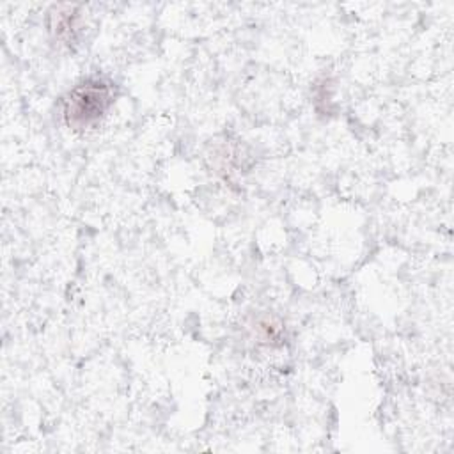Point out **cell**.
I'll use <instances>...</instances> for the list:
<instances>
[{
    "label": "cell",
    "instance_id": "cell-1",
    "mask_svg": "<svg viewBox=\"0 0 454 454\" xmlns=\"http://www.w3.org/2000/svg\"><path fill=\"white\" fill-rule=\"evenodd\" d=\"M114 83L103 76L78 82L62 101V115L69 128L87 129L98 124L114 105Z\"/></svg>",
    "mask_w": 454,
    "mask_h": 454
},
{
    "label": "cell",
    "instance_id": "cell-2",
    "mask_svg": "<svg viewBox=\"0 0 454 454\" xmlns=\"http://www.w3.org/2000/svg\"><path fill=\"white\" fill-rule=\"evenodd\" d=\"M50 27L55 37L60 41L71 43L76 39V32L80 27V14L73 5H59L55 12L50 14Z\"/></svg>",
    "mask_w": 454,
    "mask_h": 454
}]
</instances>
